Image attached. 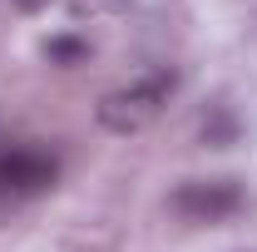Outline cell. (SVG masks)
Segmentation results:
<instances>
[{
	"label": "cell",
	"mask_w": 257,
	"mask_h": 252,
	"mask_svg": "<svg viewBox=\"0 0 257 252\" xmlns=\"http://www.w3.org/2000/svg\"><path fill=\"white\" fill-rule=\"evenodd\" d=\"M173 94H178V69L159 64V69H144L139 79H128L119 89H109L94 104V119H99V129L128 139V134H144V129L154 124L163 109H168Z\"/></svg>",
	"instance_id": "6da1fadb"
},
{
	"label": "cell",
	"mask_w": 257,
	"mask_h": 252,
	"mask_svg": "<svg viewBox=\"0 0 257 252\" xmlns=\"http://www.w3.org/2000/svg\"><path fill=\"white\" fill-rule=\"evenodd\" d=\"M247 208V188L237 178H183L178 188L168 193V213L193 222V227H213L227 222Z\"/></svg>",
	"instance_id": "7a4b0ae2"
},
{
	"label": "cell",
	"mask_w": 257,
	"mask_h": 252,
	"mask_svg": "<svg viewBox=\"0 0 257 252\" xmlns=\"http://www.w3.org/2000/svg\"><path fill=\"white\" fill-rule=\"evenodd\" d=\"M55 183H60V158L50 149H30V144L0 149V213L50 193Z\"/></svg>",
	"instance_id": "3957f363"
},
{
	"label": "cell",
	"mask_w": 257,
	"mask_h": 252,
	"mask_svg": "<svg viewBox=\"0 0 257 252\" xmlns=\"http://www.w3.org/2000/svg\"><path fill=\"white\" fill-rule=\"evenodd\" d=\"M198 144H203V149H232V144H242V119H237V109H232V104H208V109L198 114Z\"/></svg>",
	"instance_id": "277c9868"
},
{
	"label": "cell",
	"mask_w": 257,
	"mask_h": 252,
	"mask_svg": "<svg viewBox=\"0 0 257 252\" xmlns=\"http://www.w3.org/2000/svg\"><path fill=\"white\" fill-rule=\"evenodd\" d=\"M40 55L50 64H60V69H74V64L89 60V40H79V35H50V40L40 45Z\"/></svg>",
	"instance_id": "5b68a950"
},
{
	"label": "cell",
	"mask_w": 257,
	"mask_h": 252,
	"mask_svg": "<svg viewBox=\"0 0 257 252\" xmlns=\"http://www.w3.org/2000/svg\"><path fill=\"white\" fill-rule=\"evenodd\" d=\"M20 15H40V10H50V0H10Z\"/></svg>",
	"instance_id": "8992f818"
}]
</instances>
